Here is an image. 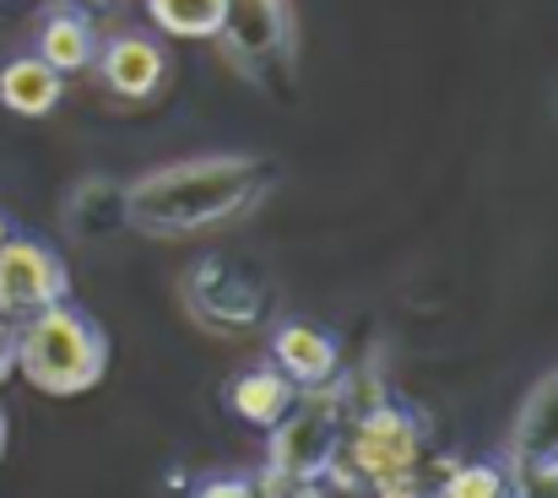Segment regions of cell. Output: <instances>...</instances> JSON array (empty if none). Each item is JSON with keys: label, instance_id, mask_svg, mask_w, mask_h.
<instances>
[{"label": "cell", "instance_id": "cell-9", "mask_svg": "<svg viewBox=\"0 0 558 498\" xmlns=\"http://www.w3.org/2000/svg\"><path fill=\"white\" fill-rule=\"evenodd\" d=\"M60 71L54 65H44L38 54H16V60H5L0 65V104L11 109V114H22V120H38V114H49L54 104H60Z\"/></svg>", "mask_w": 558, "mask_h": 498}, {"label": "cell", "instance_id": "cell-18", "mask_svg": "<svg viewBox=\"0 0 558 498\" xmlns=\"http://www.w3.org/2000/svg\"><path fill=\"white\" fill-rule=\"evenodd\" d=\"M5 374H16V326L11 320H0V379Z\"/></svg>", "mask_w": 558, "mask_h": 498}, {"label": "cell", "instance_id": "cell-12", "mask_svg": "<svg viewBox=\"0 0 558 498\" xmlns=\"http://www.w3.org/2000/svg\"><path fill=\"white\" fill-rule=\"evenodd\" d=\"M38 60L54 65L60 76L65 71H87L98 60V38H93L87 16L82 11H49L44 27H38Z\"/></svg>", "mask_w": 558, "mask_h": 498}, {"label": "cell", "instance_id": "cell-3", "mask_svg": "<svg viewBox=\"0 0 558 498\" xmlns=\"http://www.w3.org/2000/svg\"><path fill=\"white\" fill-rule=\"evenodd\" d=\"M348 456L369 477V488L379 498H407L412 494V472H417V423L396 406H374L353 428Z\"/></svg>", "mask_w": 558, "mask_h": 498}, {"label": "cell", "instance_id": "cell-6", "mask_svg": "<svg viewBox=\"0 0 558 498\" xmlns=\"http://www.w3.org/2000/svg\"><path fill=\"white\" fill-rule=\"evenodd\" d=\"M217 33L228 38V54H233V60L260 65V60L288 54L293 22H288V5H282V0H228Z\"/></svg>", "mask_w": 558, "mask_h": 498}, {"label": "cell", "instance_id": "cell-15", "mask_svg": "<svg viewBox=\"0 0 558 498\" xmlns=\"http://www.w3.org/2000/svg\"><path fill=\"white\" fill-rule=\"evenodd\" d=\"M250 488H255L250 498H326L315 477H288V472H271V466H266V477L250 483Z\"/></svg>", "mask_w": 558, "mask_h": 498}, {"label": "cell", "instance_id": "cell-2", "mask_svg": "<svg viewBox=\"0 0 558 498\" xmlns=\"http://www.w3.org/2000/svg\"><path fill=\"white\" fill-rule=\"evenodd\" d=\"M104 368L109 341L71 304H54L16 326V374L44 396H82L104 379Z\"/></svg>", "mask_w": 558, "mask_h": 498}, {"label": "cell", "instance_id": "cell-13", "mask_svg": "<svg viewBox=\"0 0 558 498\" xmlns=\"http://www.w3.org/2000/svg\"><path fill=\"white\" fill-rule=\"evenodd\" d=\"M222 5L228 0H147V16L169 38H211L222 27Z\"/></svg>", "mask_w": 558, "mask_h": 498}, {"label": "cell", "instance_id": "cell-19", "mask_svg": "<svg viewBox=\"0 0 558 498\" xmlns=\"http://www.w3.org/2000/svg\"><path fill=\"white\" fill-rule=\"evenodd\" d=\"M5 239H11V228H5V211H0V244H5Z\"/></svg>", "mask_w": 558, "mask_h": 498}, {"label": "cell", "instance_id": "cell-14", "mask_svg": "<svg viewBox=\"0 0 558 498\" xmlns=\"http://www.w3.org/2000/svg\"><path fill=\"white\" fill-rule=\"evenodd\" d=\"M510 494V483H505V472L499 466H456L445 483H439V498H505Z\"/></svg>", "mask_w": 558, "mask_h": 498}, {"label": "cell", "instance_id": "cell-20", "mask_svg": "<svg viewBox=\"0 0 558 498\" xmlns=\"http://www.w3.org/2000/svg\"><path fill=\"white\" fill-rule=\"evenodd\" d=\"M0 456H5V412H0Z\"/></svg>", "mask_w": 558, "mask_h": 498}, {"label": "cell", "instance_id": "cell-11", "mask_svg": "<svg viewBox=\"0 0 558 498\" xmlns=\"http://www.w3.org/2000/svg\"><path fill=\"white\" fill-rule=\"evenodd\" d=\"M271 357H277V368L293 385H326L337 374V347H331V336L315 331V326H282L271 336Z\"/></svg>", "mask_w": 558, "mask_h": 498}, {"label": "cell", "instance_id": "cell-16", "mask_svg": "<svg viewBox=\"0 0 558 498\" xmlns=\"http://www.w3.org/2000/svg\"><path fill=\"white\" fill-rule=\"evenodd\" d=\"M515 498H558V466L548 472H515Z\"/></svg>", "mask_w": 558, "mask_h": 498}, {"label": "cell", "instance_id": "cell-4", "mask_svg": "<svg viewBox=\"0 0 558 498\" xmlns=\"http://www.w3.org/2000/svg\"><path fill=\"white\" fill-rule=\"evenodd\" d=\"M65 293H71V277L49 244H38V239L0 244V320L22 326V320L65 304Z\"/></svg>", "mask_w": 558, "mask_h": 498}, {"label": "cell", "instance_id": "cell-5", "mask_svg": "<svg viewBox=\"0 0 558 498\" xmlns=\"http://www.w3.org/2000/svg\"><path fill=\"white\" fill-rule=\"evenodd\" d=\"M337 456V401L331 396H310L293 401L288 417L271 428V472L288 477H320Z\"/></svg>", "mask_w": 558, "mask_h": 498}, {"label": "cell", "instance_id": "cell-10", "mask_svg": "<svg viewBox=\"0 0 558 498\" xmlns=\"http://www.w3.org/2000/svg\"><path fill=\"white\" fill-rule=\"evenodd\" d=\"M293 401H299V390H293V379L282 368H250V374H239L228 385V406L244 423H255V428H277Z\"/></svg>", "mask_w": 558, "mask_h": 498}, {"label": "cell", "instance_id": "cell-17", "mask_svg": "<svg viewBox=\"0 0 558 498\" xmlns=\"http://www.w3.org/2000/svg\"><path fill=\"white\" fill-rule=\"evenodd\" d=\"M250 494H255V488H250L244 477H217V483H206L195 498H250Z\"/></svg>", "mask_w": 558, "mask_h": 498}, {"label": "cell", "instance_id": "cell-8", "mask_svg": "<svg viewBox=\"0 0 558 498\" xmlns=\"http://www.w3.org/2000/svg\"><path fill=\"white\" fill-rule=\"evenodd\" d=\"M98 71H104L109 93H120V98H147V93H158L169 60H163V49H158L153 38L125 33V38H109V44L98 49Z\"/></svg>", "mask_w": 558, "mask_h": 498}, {"label": "cell", "instance_id": "cell-7", "mask_svg": "<svg viewBox=\"0 0 558 498\" xmlns=\"http://www.w3.org/2000/svg\"><path fill=\"white\" fill-rule=\"evenodd\" d=\"M510 461H515V472H548V466H558V368L526 396V406L515 417Z\"/></svg>", "mask_w": 558, "mask_h": 498}, {"label": "cell", "instance_id": "cell-1", "mask_svg": "<svg viewBox=\"0 0 558 498\" xmlns=\"http://www.w3.org/2000/svg\"><path fill=\"white\" fill-rule=\"evenodd\" d=\"M271 179H277L271 158H239V153L190 158L136 179L125 190V217L142 233H195L250 211L271 190Z\"/></svg>", "mask_w": 558, "mask_h": 498}]
</instances>
